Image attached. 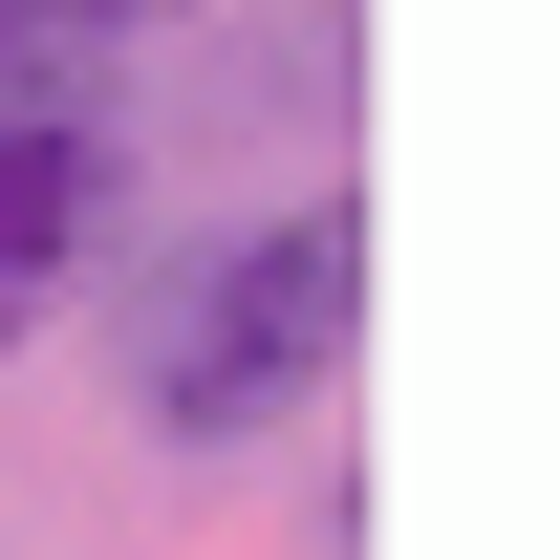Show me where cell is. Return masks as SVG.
Listing matches in <instances>:
<instances>
[{
    "instance_id": "2",
    "label": "cell",
    "mask_w": 560,
    "mask_h": 560,
    "mask_svg": "<svg viewBox=\"0 0 560 560\" xmlns=\"http://www.w3.org/2000/svg\"><path fill=\"white\" fill-rule=\"evenodd\" d=\"M108 195H130V108L108 86H0V346L108 259Z\"/></svg>"
},
{
    "instance_id": "3",
    "label": "cell",
    "mask_w": 560,
    "mask_h": 560,
    "mask_svg": "<svg viewBox=\"0 0 560 560\" xmlns=\"http://www.w3.org/2000/svg\"><path fill=\"white\" fill-rule=\"evenodd\" d=\"M173 0H0V86H108Z\"/></svg>"
},
{
    "instance_id": "1",
    "label": "cell",
    "mask_w": 560,
    "mask_h": 560,
    "mask_svg": "<svg viewBox=\"0 0 560 560\" xmlns=\"http://www.w3.org/2000/svg\"><path fill=\"white\" fill-rule=\"evenodd\" d=\"M366 324V195H280V215H215L130 280V410L173 453H237V431H302L324 366Z\"/></svg>"
}]
</instances>
